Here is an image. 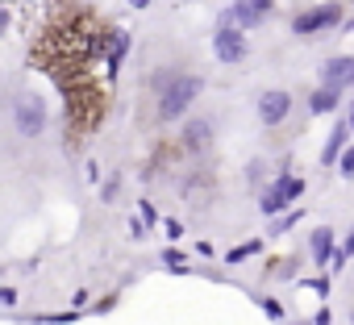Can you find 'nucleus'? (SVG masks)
Listing matches in <instances>:
<instances>
[{"instance_id": "nucleus-2", "label": "nucleus", "mask_w": 354, "mask_h": 325, "mask_svg": "<svg viewBox=\"0 0 354 325\" xmlns=\"http://www.w3.org/2000/svg\"><path fill=\"white\" fill-rule=\"evenodd\" d=\"M337 21H342V5H337V0H325V5L300 13V17L292 21V30H296V34H317V30H329V26H337Z\"/></svg>"}, {"instance_id": "nucleus-22", "label": "nucleus", "mask_w": 354, "mask_h": 325, "mask_svg": "<svg viewBox=\"0 0 354 325\" xmlns=\"http://www.w3.org/2000/svg\"><path fill=\"white\" fill-rule=\"evenodd\" d=\"M129 5H133V9H150V5H154V0H129Z\"/></svg>"}, {"instance_id": "nucleus-14", "label": "nucleus", "mask_w": 354, "mask_h": 325, "mask_svg": "<svg viewBox=\"0 0 354 325\" xmlns=\"http://www.w3.org/2000/svg\"><path fill=\"white\" fill-rule=\"evenodd\" d=\"M125 50H129V38H125V34H113V46H109V75H117Z\"/></svg>"}, {"instance_id": "nucleus-5", "label": "nucleus", "mask_w": 354, "mask_h": 325, "mask_svg": "<svg viewBox=\"0 0 354 325\" xmlns=\"http://www.w3.org/2000/svg\"><path fill=\"white\" fill-rule=\"evenodd\" d=\"M13 117H17V129H21V138H38L42 129H46V109H42V100H17V109H13Z\"/></svg>"}, {"instance_id": "nucleus-10", "label": "nucleus", "mask_w": 354, "mask_h": 325, "mask_svg": "<svg viewBox=\"0 0 354 325\" xmlns=\"http://www.w3.org/2000/svg\"><path fill=\"white\" fill-rule=\"evenodd\" d=\"M308 242H313V263H317V267L333 263V254H337V250H333V230H329V225L313 230V238H308Z\"/></svg>"}, {"instance_id": "nucleus-11", "label": "nucleus", "mask_w": 354, "mask_h": 325, "mask_svg": "<svg viewBox=\"0 0 354 325\" xmlns=\"http://www.w3.org/2000/svg\"><path fill=\"white\" fill-rule=\"evenodd\" d=\"M337 100H342V92H333V88H317V92L308 96V113L325 117V113H333V109H337Z\"/></svg>"}, {"instance_id": "nucleus-24", "label": "nucleus", "mask_w": 354, "mask_h": 325, "mask_svg": "<svg viewBox=\"0 0 354 325\" xmlns=\"http://www.w3.org/2000/svg\"><path fill=\"white\" fill-rule=\"evenodd\" d=\"M350 129H354V109H350Z\"/></svg>"}, {"instance_id": "nucleus-1", "label": "nucleus", "mask_w": 354, "mask_h": 325, "mask_svg": "<svg viewBox=\"0 0 354 325\" xmlns=\"http://www.w3.org/2000/svg\"><path fill=\"white\" fill-rule=\"evenodd\" d=\"M201 88H205L201 75H175V80L162 88V96H158V117H162V121H180V117L192 109V100L201 96Z\"/></svg>"}, {"instance_id": "nucleus-6", "label": "nucleus", "mask_w": 354, "mask_h": 325, "mask_svg": "<svg viewBox=\"0 0 354 325\" xmlns=\"http://www.w3.org/2000/svg\"><path fill=\"white\" fill-rule=\"evenodd\" d=\"M321 88H333V92L354 88V55H337V59H329V63L321 67Z\"/></svg>"}, {"instance_id": "nucleus-18", "label": "nucleus", "mask_w": 354, "mask_h": 325, "mask_svg": "<svg viewBox=\"0 0 354 325\" xmlns=\"http://www.w3.org/2000/svg\"><path fill=\"white\" fill-rule=\"evenodd\" d=\"M259 308H263L271 321H283V304H279L275 296H263V300H259Z\"/></svg>"}, {"instance_id": "nucleus-17", "label": "nucleus", "mask_w": 354, "mask_h": 325, "mask_svg": "<svg viewBox=\"0 0 354 325\" xmlns=\"http://www.w3.org/2000/svg\"><path fill=\"white\" fill-rule=\"evenodd\" d=\"M162 263H167V267H171L175 275H188V263H184V254H180V250H175V246H171V250L162 254Z\"/></svg>"}, {"instance_id": "nucleus-20", "label": "nucleus", "mask_w": 354, "mask_h": 325, "mask_svg": "<svg viewBox=\"0 0 354 325\" xmlns=\"http://www.w3.org/2000/svg\"><path fill=\"white\" fill-rule=\"evenodd\" d=\"M337 254H342V259H350V254H354V230L346 234V242H342V250H337Z\"/></svg>"}, {"instance_id": "nucleus-15", "label": "nucleus", "mask_w": 354, "mask_h": 325, "mask_svg": "<svg viewBox=\"0 0 354 325\" xmlns=\"http://www.w3.org/2000/svg\"><path fill=\"white\" fill-rule=\"evenodd\" d=\"M259 250H263V238H250V242L234 246V250L225 254V263H242V259H250V254H259Z\"/></svg>"}, {"instance_id": "nucleus-13", "label": "nucleus", "mask_w": 354, "mask_h": 325, "mask_svg": "<svg viewBox=\"0 0 354 325\" xmlns=\"http://www.w3.org/2000/svg\"><path fill=\"white\" fill-rule=\"evenodd\" d=\"M275 188H279V192H283V196H288V201H300V196H304V188H308V184H304V176H288V171H283V176H279V180H275Z\"/></svg>"}, {"instance_id": "nucleus-21", "label": "nucleus", "mask_w": 354, "mask_h": 325, "mask_svg": "<svg viewBox=\"0 0 354 325\" xmlns=\"http://www.w3.org/2000/svg\"><path fill=\"white\" fill-rule=\"evenodd\" d=\"M142 209V221H158V213H154V205H138Z\"/></svg>"}, {"instance_id": "nucleus-8", "label": "nucleus", "mask_w": 354, "mask_h": 325, "mask_svg": "<svg viewBox=\"0 0 354 325\" xmlns=\"http://www.w3.org/2000/svg\"><path fill=\"white\" fill-rule=\"evenodd\" d=\"M346 138H350V117L333 125V133H329V142H325V150H321V167H333V162H342V154H346Z\"/></svg>"}, {"instance_id": "nucleus-9", "label": "nucleus", "mask_w": 354, "mask_h": 325, "mask_svg": "<svg viewBox=\"0 0 354 325\" xmlns=\"http://www.w3.org/2000/svg\"><path fill=\"white\" fill-rule=\"evenodd\" d=\"M184 146H188V150H209V146H213V121H205V117L188 121V125H184Z\"/></svg>"}, {"instance_id": "nucleus-4", "label": "nucleus", "mask_w": 354, "mask_h": 325, "mask_svg": "<svg viewBox=\"0 0 354 325\" xmlns=\"http://www.w3.org/2000/svg\"><path fill=\"white\" fill-rule=\"evenodd\" d=\"M288 113H292V96L288 92H279V88H271V92H263L259 96V121L271 129V125H283L288 121Z\"/></svg>"}, {"instance_id": "nucleus-16", "label": "nucleus", "mask_w": 354, "mask_h": 325, "mask_svg": "<svg viewBox=\"0 0 354 325\" xmlns=\"http://www.w3.org/2000/svg\"><path fill=\"white\" fill-rule=\"evenodd\" d=\"M300 217H304V209H292V213H288V217H279V221H275V225H271V238H279V234H288V230H292V225H296V221H300Z\"/></svg>"}, {"instance_id": "nucleus-19", "label": "nucleus", "mask_w": 354, "mask_h": 325, "mask_svg": "<svg viewBox=\"0 0 354 325\" xmlns=\"http://www.w3.org/2000/svg\"><path fill=\"white\" fill-rule=\"evenodd\" d=\"M337 167H342V176H346V180L354 176V146H350V150L342 154V162H337Z\"/></svg>"}, {"instance_id": "nucleus-23", "label": "nucleus", "mask_w": 354, "mask_h": 325, "mask_svg": "<svg viewBox=\"0 0 354 325\" xmlns=\"http://www.w3.org/2000/svg\"><path fill=\"white\" fill-rule=\"evenodd\" d=\"M254 5H259L263 13H271V5H275V0H254Z\"/></svg>"}, {"instance_id": "nucleus-25", "label": "nucleus", "mask_w": 354, "mask_h": 325, "mask_svg": "<svg viewBox=\"0 0 354 325\" xmlns=\"http://www.w3.org/2000/svg\"><path fill=\"white\" fill-rule=\"evenodd\" d=\"M300 325H304V321H300Z\"/></svg>"}, {"instance_id": "nucleus-12", "label": "nucleus", "mask_w": 354, "mask_h": 325, "mask_svg": "<svg viewBox=\"0 0 354 325\" xmlns=\"http://www.w3.org/2000/svg\"><path fill=\"white\" fill-rule=\"evenodd\" d=\"M288 205H292V201L271 184V188L263 192V201H259V213H263V217H275V213H279V209H288Z\"/></svg>"}, {"instance_id": "nucleus-3", "label": "nucleus", "mask_w": 354, "mask_h": 325, "mask_svg": "<svg viewBox=\"0 0 354 325\" xmlns=\"http://www.w3.org/2000/svg\"><path fill=\"white\" fill-rule=\"evenodd\" d=\"M213 55H217L221 63H242V59H246V34L234 30V26H221L217 38H213Z\"/></svg>"}, {"instance_id": "nucleus-7", "label": "nucleus", "mask_w": 354, "mask_h": 325, "mask_svg": "<svg viewBox=\"0 0 354 325\" xmlns=\"http://www.w3.org/2000/svg\"><path fill=\"white\" fill-rule=\"evenodd\" d=\"M263 17H267V13H263V9L254 5V0H234L221 26H234V30H242V34H246V30H254V26H259Z\"/></svg>"}]
</instances>
